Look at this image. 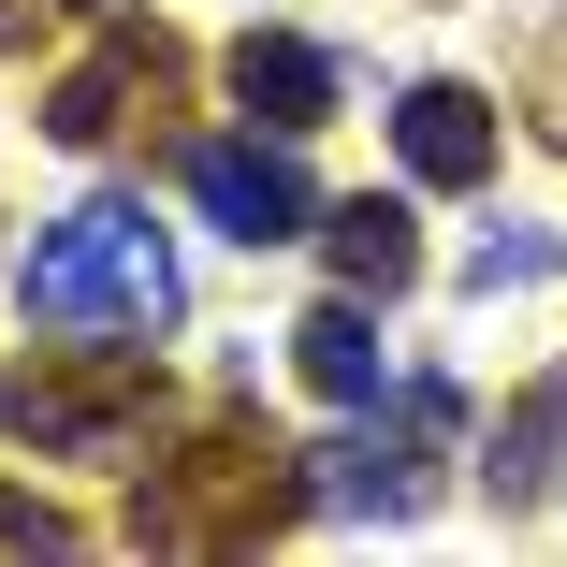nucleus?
Listing matches in <instances>:
<instances>
[{
    "label": "nucleus",
    "mask_w": 567,
    "mask_h": 567,
    "mask_svg": "<svg viewBox=\"0 0 567 567\" xmlns=\"http://www.w3.org/2000/svg\"><path fill=\"white\" fill-rule=\"evenodd\" d=\"M291 364H306V393H320V408H379V393H393V350H379L364 291L306 306V320H291Z\"/></svg>",
    "instance_id": "nucleus-8"
},
{
    "label": "nucleus",
    "mask_w": 567,
    "mask_h": 567,
    "mask_svg": "<svg viewBox=\"0 0 567 567\" xmlns=\"http://www.w3.org/2000/svg\"><path fill=\"white\" fill-rule=\"evenodd\" d=\"M524 117L567 146V30H553V44H538V73H524Z\"/></svg>",
    "instance_id": "nucleus-14"
},
{
    "label": "nucleus",
    "mask_w": 567,
    "mask_h": 567,
    "mask_svg": "<svg viewBox=\"0 0 567 567\" xmlns=\"http://www.w3.org/2000/svg\"><path fill=\"white\" fill-rule=\"evenodd\" d=\"M189 204H204L234 248H291V234H320V189H306L291 132H218V146H189Z\"/></svg>",
    "instance_id": "nucleus-6"
},
{
    "label": "nucleus",
    "mask_w": 567,
    "mask_h": 567,
    "mask_svg": "<svg viewBox=\"0 0 567 567\" xmlns=\"http://www.w3.org/2000/svg\"><path fill=\"white\" fill-rule=\"evenodd\" d=\"M320 248H334V277H350V291H379V306H393V291L422 277V218L364 189V204H334V218H320Z\"/></svg>",
    "instance_id": "nucleus-10"
},
{
    "label": "nucleus",
    "mask_w": 567,
    "mask_h": 567,
    "mask_svg": "<svg viewBox=\"0 0 567 567\" xmlns=\"http://www.w3.org/2000/svg\"><path fill=\"white\" fill-rule=\"evenodd\" d=\"M538 262H553V234H509V218H495V234H481V262H466V291L495 306V291H524Z\"/></svg>",
    "instance_id": "nucleus-12"
},
{
    "label": "nucleus",
    "mask_w": 567,
    "mask_h": 567,
    "mask_svg": "<svg viewBox=\"0 0 567 567\" xmlns=\"http://www.w3.org/2000/svg\"><path fill=\"white\" fill-rule=\"evenodd\" d=\"M451 436H466V393H451V379H393V422L306 451V481H320L334 524H408L436 495V466H451Z\"/></svg>",
    "instance_id": "nucleus-4"
},
{
    "label": "nucleus",
    "mask_w": 567,
    "mask_h": 567,
    "mask_svg": "<svg viewBox=\"0 0 567 567\" xmlns=\"http://www.w3.org/2000/svg\"><path fill=\"white\" fill-rule=\"evenodd\" d=\"M306 509H320V481L262 422H204V436H175L161 466L132 481V553H262Z\"/></svg>",
    "instance_id": "nucleus-1"
},
{
    "label": "nucleus",
    "mask_w": 567,
    "mask_h": 567,
    "mask_svg": "<svg viewBox=\"0 0 567 567\" xmlns=\"http://www.w3.org/2000/svg\"><path fill=\"white\" fill-rule=\"evenodd\" d=\"M30 30H44V0H0V59H16V44H30Z\"/></svg>",
    "instance_id": "nucleus-15"
},
{
    "label": "nucleus",
    "mask_w": 567,
    "mask_h": 567,
    "mask_svg": "<svg viewBox=\"0 0 567 567\" xmlns=\"http://www.w3.org/2000/svg\"><path fill=\"white\" fill-rule=\"evenodd\" d=\"M393 146H408L422 189H495V102H481L466 73H422V87L393 102Z\"/></svg>",
    "instance_id": "nucleus-7"
},
{
    "label": "nucleus",
    "mask_w": 567,
    "mask_h": 567,
    "mask_svg": "<svg viewBox=\"0 0 567 567\" xmlns=\"http://www.w3.org/2000/svg\"><path fill=\"white\" fill-rule=\"evenodd\" d=\"M161 408H175L161 350H30L0 379V422L30 436V466H132Z\"/></svg>",
    "instance_id": "nucleus-3"
},
{
    "label": "nucleus",
    "mask_w": 567,
    "mask_h": 567,
    "mask_svg": "<svg viewBox=\"0 0 567 567\" xmlns=\"http://www.w3.org/2000/svg\"><path fill=\"white\" fill-rule=\"evenodd\" d=\"M175 117H189V44L146 30V16H102V59H73L44 87L59 146H132V132H175Z\"/></svg>",
    "instance_id": "nucleus-5"
},
{
    "label": "nucleus",
    "mask_w": 567,
    "mask_h": 567,
    "mask_svg": "<svg viewBox=\"0 0 567 567\" xmlns=\"http://www.w3.org/2000/svg\"><path fill=\"white\" fill-rule=\"evenodd\" d=\"M73 16H146V0H73Z\"/></svg>",
    "instance_id": "nucleus-16"
},
{
    "label": "nucleus",
    "mask_w": 567,
    "mask_h": 567,
    "mask_svg": "<svg viewBox=\"0 0 567 567\" xmlns=\"http://www.w3.org/2000/svg\"><path fill=\"white\" fill-rule=\"evenodd\" d=\"M189 291H175V248L146 204H73L30 234V320L44 334H161Z\"/></svg>",
    "instance_id": "nucleus-2"
},
{
    "label": "nucleus",
    "mask_w": 567,
    "mask_h": 567,
    "mask_svg": "<svg viewBox=\"0 0 567 567\" xmlns=\"http://www.w3.org/2000/svg\"><path fill=\"white\" fill-rule=\"evenodd\" d=\"M0 553H73V509H44V495L0 481Z\"/></svg>",
    "instance_id": "nucleus-13"
},
{
    "label": "nucleus",
    "mask_w": 567,
    "mask_h": 567,
    "mask_svg": "<svg viewBox=\"0 0 567 567\" xmlns=\"http://www.w3.org/2000/svg\"><path fill=\"white\" fill-rule=\"evenodd\" d=\"M234 102H248L262 132H320V117H334V59H320L306 30H248V44H234Z\"/></svg>",
    "instance_id": "nucleus-9"
},
{
    "label": "nucleus",
    "mask_w": 567,
    "mask_h": 567,
    "mask_svg": "<svg viewBox=\"0 0 567 567\" xmlns=\"http://www.w3.org/2000/svg\"><path fill=\"white\" fill-rule=\"evenodd\" d=\"M553 466H567V379L509 393V422H495V495H538Z\"/></svg>",
    "instance_id": "nucleus-11"
}]
</instances>
